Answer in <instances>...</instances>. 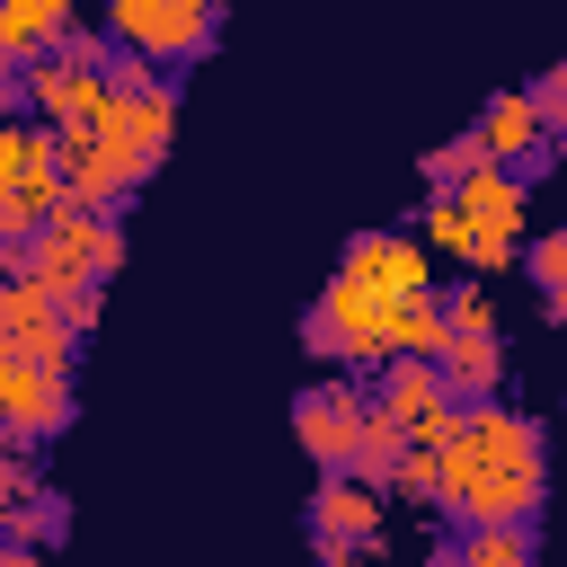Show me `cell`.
<instances>
[{
	"label": "cell",
	"instance_id": "obj_6",
	"mask_svg": "<svg viewBox=\"0 0 567 567\" xmlns=\"http://www.w3.org/2000/svg\"><path fill=\"white\" fill-rule=\"evenodd\" d=\"M71 425H80V381L27 363V354L0 337V443H9V452H44V443H62Z\"/></svg>",
	"mask_w": 567,
	"mask_h": 567
},
{
	"label": "cell",
	"instance_id": "obj_2",
	"mask_svg": "<svg viewBox=\"0 0 567 567\" xmlns=\"http://www.w3.org/2000/svg\"><path fill=\"white\" fill-rule=\"evenodd\" d=\"M408 301H416V292H408ZM390 319H399V301L337 266V275L319 284V301L301 310V354L328 363V372H381V363H390Z\"/></svg>",
	"mask_w": 567,
	"mask_h": 567
},
{
	"label": "cell",
	"instance_id": "obj_27",
	"mask_svg": "<svg viewBox=\"0 0 567 567\" xmlns=\"http://www.w3.org/2000/svg\"><path fill=\"white\" fill-rule=\"evenodd\" d=\"M532 106H540V124H549V142H558V124H567V62H549V71L532 80Z\"/></svg>",
	"mask_w": 567,
	"mask_h": 567
},
{
	"label": "cell",
	"instance_id": "obj_10",
	"mask_svg": "<svg viewBox=\"0 0 567 567\" xmlns=\"http://www.w3.org/2000/svg\"><path fill=\"white\" fill-rule=\"evenodd\" d=\"M0 337L44 372H80V337L62 328V310H53V292L35 275H0Z\"/></svg>",
	"mask_w": 567,
	"mask_h": 567
},
{
	"label": "cell",
	"instance_id": "obj_15",
	"mask_svg": "<svg viewBox=\"0 0 567 567\" xmlns=\"http://www.w3.org/2000/svg\"><path fill=\"white\" fill-rule=\"evenodd\" d=\"M80 18V0H0V62H44L62 44V27Z\"/></svg>",
	"mask_w": 567,
	"mask_h": 567
},
{
	"label": "cell",
	"instance_id": "obj_19",
	"mask_svg": "<svg viewBox=\"0 0 567 567\" xmlns=\"http://www.w3.org/2000/svg\"><path fill=\"white\" fill-rule=\"evenodd\" d=\"M523 275L540 284V310L567 328V230H523Z\"/></svg>",
	"mask_w": 567,
	"mask_h": 567
},
{
	"label": "cell",
	"instance_id": "obj_3",
	"mask_svg": "<svg viewBox=\"0 0 567 567\" xmlns=\"http://www.w3.org/2000/svg\"><path fill=\"white\" fill-rule=\"evenodd\" d=\"M89 133L106 142V159H115L124 186L142 195V186L168 168V151H177V71H159L151 89H106V106H97Z\"/></svg>",
	"mask_w": 567,
	"mask_h": 567
},
{
	"label": "cell",
	"instance_id": "obj_8",
	"mask_svg": "<svg viewBox=\"0 0 567 567\" xmlns=\"http://www.w3.org/2000/svg\"><path fill=\"white\" fill-rule=\"evenodd\" d=\"M470 142L496 159V168H514L523 186H540L549 168H558V142H549V124H540V106H532V89H496L487 106H478V124H470Z\"/></svg>",
	"mask_w": 567,
	"mask_h": 567
},
{
	"label": "cell",
	"instance_id": "obj_28",
	"mask_svg": "<svg viewBox=\"0 0 567 567\" xmlns=\"http://www.w3.org/2000/svg\"><path fill=\"white\" fill-rule=\"evenodd\" d=\"M372 549H354V540H328V532H310V567H363Z\"/></svg>",
	"mask_w": 567,
	"mask_h": 567
},
{
	"label": "cell",
	"instance_id": "obj_7",
	"mask_svg": "<svg viewBox=\"0 0 567 567\" xmlns=\"http://www.w3.org/2000/svg\"><path fill=\"white\" fill-rule=\"evenodd\" d=\"M363 408H372L363 372H319L310 390H292V434H301V452H310L319 470H346V461H354Z\"/></svg>",
	"mask_w": 567,
	"mask_h": 567
},
{
	"label": "cell",
	"instance_id": "obj_4",
	"mask_svg": "<svg viewBox=\"0 0 567 567\" xmlns=\"http://www.w3.org/2000/svg\"><path fill=\"white\" fill-rule=\"evenodd\" d=\"M27 275H35L44 292L115 284V275H124V204H115V213H80V204H62V213L27 239Z\"/></svg>",
	"mask_w": 567,
	"mask_h": 567
},
{
	"label": "cell",
	"instance_id": "obj_21",
	"mask_svg": "<svg viewBox=\"0 0 567 567\" xmlns=\"http://www.w3.org/2000/svg\"><path fill=\"white\" fill-rule=\"evenodd\" d=\"M443 337H505V319H496V292H487L478 275L443 284Z\"/></svg>",
	"mask_w": 567,
	"mask_h": 567
},
{
	"label": "cell",
	"instance_id": "obj_20",
	"mask_svg": "<svg viewBox=\"0 0 567 567\" xmlns=\"http://www.w3.org/2000/svg\"><path fill=\"white\" fill-rule=\"evenodd\" d=\"M0 532H9V540H35V549H53V540L71 532V496H53V487H35V496H18V505H0Z\"/></svg>",
	"mask_w": 567,
	"mask_h": 567
},
{
	"label": "cell",
	"instance_id": "obj_12",
	"mask_svg": "<svg viewBox=\"0 0 567 567\" xmlns=\"http://www.w3.org/2000/svg\"><path fill=\"white\" fill-rule=\"evenodd\" d=\"M337 266H346V275H363V284H372V292H390V301L434 292V266H425V239H416V230H354V239L337 248Z\"/></svg>",
	"mask_w": 567,
	"mask_h": 567
},
{
	"label": "cell",
	"instance_id": "obj_9",
	"mask_svg": "<svg viewBox=\"0 0 567 567\" xmlns=\"http://www.w3.org/2000/svg\"><path fill=\"white\" fill-rule=\"evenodd\" d=\"M363 390H372V408H381V416H399V425H408V443H425V452H434V443L452 434V416H461V399L434 381V363H425V354H390L381 372H363Z\"/></svg>",
	"mask_w": 567,
	"mask_h": 567
},
{
	"label": "cell",
	"instance_id": "obj_11",
	"mask_svg": "<svg viewBox=\"0 0 567 567\" xmlns=\"http://www.w3.org/2000/svg\"><path fill=\"white\" fill-rule=\"evenodd\" d=\"M18 89H27V115L53 124V133H89L97 106H106V71H62L53 53L44 62H18Z\"/></svg>",
	"mask_w": 567,
	"mask_h": 567
},
{
	"label": "cell",
	"instance_id": "obj_14",
	"mask_svg": "<svg viewBox=\"0 0 567 567\" xmlns=\"http://www.w3.org/2000/svg\"><path fill=\"white\" fill-rule=\"evenodd\" d=\"M434 381L470 408V399H496L505 390V337H443L434 346Z\"/></svg>",
	"mask_w": 567,
	"mask_h": 567
},
{
	"label": "cell",
	"instance_id": "obj_16",
	"mask_svg": "<svg viewBox=\"0 0 567 567\" xmlns=\"http://www.w3.org/2000/svg\"><path fill=\"white\" fill-rule=\"evenodd\" d=\"M425 567H532V523H461Z\"/></svg>",
	"mask_w": 567,
	"mask_h": 567
},
{
	"label": "cell",
	"instance_id": "obj_24",
	"mask_svg": "<svg viewBox=\"0 0 567 567\" xmlns=\"http://www.w3.org/2000/svg\"><path fill=\"white\" fill-rule=\"evenodd\" d=\"M390 496H408V505H434V452H425V443H408V452H399V470H390Z\"/></svg>",
	"mask_w": 567,
	"mask_h": 567
},
{
	"label": "cell",
	"instance_id": "obj_29",
	"mask_svg": "<svg viewBox=\"0 0 567 567\" xmlns=\"http://www.w3.org/2000/svg\"><path fill=\"white\" fill-rule=\"evenodd\" d=\"M0 567H44V549H35V540H9V532H0Z\"/></svg>",
	"mask_w": 567,
	"mask_h": 567
},
{
	"label": "cell",
	"instance_id": "obj_1",
	"mask_svg": "<svg viewBox=\"0 0 567 567\" xmlns=\"http://www.w3.org/2000/svg\"><path fill=\"white\" fill-rule=\"evenodd\" d=\"M549 505V434L540 416H523L505 390L470 399L452 416V434L434 443V514L461 523H540Z\"/></svg>",
	"mask_w": 567,
	"mask_h": 567
},
{
	"label": "cell",
	"instance_id": "obj_26",
	"mask_svg": "<svg viewBox=\"0 0 567 567\" xmlns=\"http://www.w3.org/2000/svg\"><path fill=\"white\" fill-rule=\"evenodd\" d=\"M35 487H44L35 452H9V443H0V505H18V496H35Z\"/></svg>",
	"mask_w": 567,
	"mask_h": 567
},
{
	"label": "cell",
	"instance_id": "obj_30",
	"mask_svg": "<svg viewBox=\"0 0 567 567\" xmlns=\"http://www.w3.org/2000/svg\"><path fill=\"white\" fill-rule=\"evenodd\" d=\"M0 115H27V89H18V71H0Z\"/></svg>",
	"mask_w": 567,
	"mask_h": 567
},
{
	"label": "cell",
	"instance_id": "obj_17",
	"mask_svg": "<svg viewBox=\"0 0 567 567\" xmlns=\"http://www.w3.org/2000/svg\"><path fill=\"white\" fill-rule=\"evenodd\" d=\"M27 177H62L53 124H35V115H0V195L27 186Z\"/></svg>",
	"mask_w": 567,
	"mask_h": 567
},
{
	"label": "cell",
	"instance_id": "obj_18",
	"mask_svg": "<svg viewBox=\"0 0 567 567\" xmlns=\"http://www.w3.org/2000/svg\"><path fill=\"white\" fill-rule=\"evenodd\" d=\"M399 452H408V425H399V416H381V408H363V425H354V461H346V470H354L363 487H381V496H390Z\"/></svg>",
	"mask_w": 567,
	"mask_h": 567
},
{
	"label": "cell",
	"instance_id": "obj_5",
	"mask_svg": "<svg viewBox=\"0 0 567 567\" xmlns=\"http://www.w3.org/2000/svg\"><path fill=\"white\" fill-rule=\"evenodd\" d=\"M106 9V35L159 71H186L221 44V9L213 0H97Z\"/></svg>",
	"mask_w": 567,
	"mask_h": 567
},
{
	"label": "cell",
	"instance_id": "obj_31",
	"mask_svg": "<svg viewBox=\"0 0 567 567\" xmlns=\"http://www.w3.org/2000/svg\"><path fill=\"white\" fill-rule=\"evenodd\" d=\"M558 159H567V124H558Z\"/></svg>",
	"mask_w": 567,
	"mask_h": 567
},
{
	"label": "cell",
	"instance_id": "obj_33",
	"mask_svg": "<svg viewBox=\"0 0 567 567\" xmlns=\"http://www.w3.org/2000/svg\"><path fill=\"white\" fill-rule=\"evenodd\" d=\"M0 71H9V62H0Z\"/></svg>",
	"mask_w": 567,
	"mask_h": 567
},
{
	"label": "cell",
	"instance_id": "obj_22",
	"mask_svg": "<svg viewBox=\"0 0 567 567\" xmlns=\"http://www.w3.org/2000/svg\"><path fill=\"white\" fill-rule=\"evenodd\" d=\"M53 62H62V71H106V62H115L106 18H71V27H62V44H53Z\"/></svg>",
	"mask_w": 567,
	"mask_h": 567
},
{
	"label": "cell",
	"instance_id": "obj_23",
	"mask_svg": "<svg viewBox=\"0 0 567 567\" xmlns=\"http://www.w3.org/2000/svg\"><path fill=\"white\" fill-rule=\"evenodd\" d=\"M478 159H487V151H478L470 133H452V142H434V151H425V195H443V186H461V177H470Z\"/></svg>",
	"mask_w": 567,
	"mask_h": 567
},
{
	"label": "cell",
	"instance_id": "obj_13",
	"mask_svg": "<svg viewBox=\"0 0 567 567\" xmlns=\"http://www.w3.org/2000/svg\"><path fill=\"white\" fill-rule=\"evenodd\" d=\"M381 523H390V496H381V487H363L354 470H319V487H310V532L354 540V549H381Z\"/></svg>",
	"mask_w": 567,
	"mask_h": 567
},
{
	"label": "cell",
	"instance_id": "obj_32",
	"mask_svg": "<svg viewBox=\"0 0 567 567\" xmlns=\"http://www.w3.org/2000/svg\"><path fill=\"white\" fill-rule=\"evenodd\" d=\"M213 9H230V0H213Z\"/></svg>",
	"mask_w": 567,
	"mask_h": 567
},
{
	"label": "cell",
	"instance_id": "obj_34",
	"mask_svg": "<svg viewBox=\"0 0 567 567\" xmlns=\"http://www.w3.org/2000/svg\"><path fill=\"white\" fill-rule=\"evenodd\" d=\"M558 230H567V221H558Z\"/></svg>",
	"mask_w": 567,
	"mask_h": 567
},
{
	"label": "cell",
	"instance_id": "obj_25",
	"mask_svg": "<svg viewBox=\"0 0 567 567\" xmlns=\"http://www.w3.org/2000/svg\"><path fill=\"white\" fill-rule=\"evenodd\" d=\"M53 310H62V328L89 346V328H97V310H106V284H71V292H53Z\"/></svg>",
	"mask_w": 567,
	"mask_h": 567
}]
</instances>
